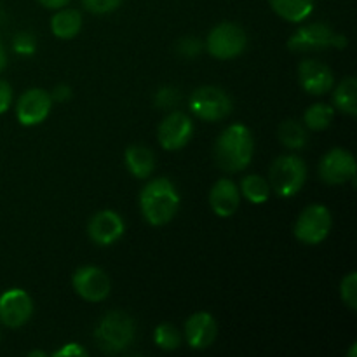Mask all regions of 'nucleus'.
Segmentation results:
<instances>
[{"instance_id":"f257e3e1","label":"nucleus","mask_w":357,"mask_h":357,"mask_svg":"<svg viewBox=\"0 0 357 357\" xmlns=\"http://www.w3.org/2000/svg\"><path fill=\"white\" fill-rule=\"evenodd\" d=\"M255 138L244 124H232L218 136L215 143V160L220 169L239 173L253 160Z\"/></svg>"},{"instance_id":"f03ea898","label":"nucleus","mask_w":357,"mask_h":357,"mask_svg":"<svg viewBox=\"0 0 357 357\" xmlns=\"http://www.w3.org/2000/svg\"><path fill=\"white\" fill-rule=\"evenodd\" d=\"M180 208V194L173 181L155 178L143 187L139 194V209L152 227L167 225L176 216Z\"/></svg>"},{"instance_id":"7ed1b4c3","label":"nucleus","mask_w":357,"mask_h":357,"mask_svg":"<svg viewBox=\"0 0 357 357\" xmlns=\"http://www.w3.org/2000/svg\"><path fill=\"white\" fill-rule=\"evenodd\" d=\"M136 326L131 316L122 310L105 314L94 330V340L105 354H117L128 349L135 340Z\"/></svg>"},{"instance_id":"20e7f679","label":"nucleus","mask_w":357,"mask_h":357,"mask_svg":"<svg viewBox=\"0 0 357 357\" xmlns=\"http://www.w3.org/2000/svg\"><path fill=\"white\" fill-rule=\"evenodd\" d=\"M307 181V164L298 155H281L272 162L268 171V185L275 195L282 199L293 197Z\"/></svg>"},{"instance_id":"39448f33","label":"nucleus","mask_w":357,"mask_h":357,"mask_svg":"<svg viewBox=\"0 0 357 357\" xmlns=\"http://www.w3.org/2000/svg\"><path fill=\"white\" fill-rule=\"evenodd\" d=\"M345 45H347V37L337 33L333 28L324 23L305 24L298 28L288 40V49L293 52H312L328 47L344 49Z\"/></svg>"},{"instance_id":"423d86ee","label":"nucleus","mask_w":357,"mask_h":357,"mask_svg":"<svg viewBox=\"0 0 357 357\" xmlns=\"http://www.w3.org/2000/svg\"><path fill=\"white\" fill-rule=\"evenodd\" d=\"M234 110V103L222 87L202 86L190 96V112L197 119L206 122H218L229 117Z\"/></svg>"},{"instance_id":"0eeeda50","label":"nucleus","mask_w":357,"mask_h":357,"mask_svg":"<svg viewBox=\"0 0 357 357\" xmlns=\"http://www.w3.org/2000/svg\"><path fill=\"white\" fill-rule=\"evenodd\" d=\"M331 225H333V220H331L330 209L323 204H310L300 213L293 232H295L296 241L302 244L317 246L330 236Z\"/></svg>"},{"instance_id":"6e6552de","label":"nucleus","mask_w":357,"mask_h":357,"mask_svg":"<svg viewBox=\"0 0 357 357\" xmlns=\"http://www.w3.org/2000/svg\"><path fill=\"white\" fill-rule=\"evenodd\" d=\"M248 45L246 31L236 23H220L209 31L206 49L216 59H234L244 52Z\"/></svg>"},{"instance_id":"1a4fd4ad","label":"nucleus","mask_w":357,"mask_h":357,"mask_svg":"<svg viewBox=\"0 0 357 357\" xmlns=\"http://www.w3.org/2000/svg\"><path fill=\"white\" fill-rule=\"evenodd\" d=\"M73 291L82 300L91 303H100L110 295L112 282L107 272L94 265H84L77 268L72 278Z\"/></svg>"},{"instance_id":"9d476101","label":"nucleus","mask_w":357,"mask_h":357,"mask_svg":"<svg viewBox=\"0 0 357 357\" xmlns=\"http://www.w3.org/2000/svg\"><path fill=\"white\" fill-rule=\"evenodd\" d=\"M33 314V300L24 289L10 288L0 295V323L16 330L24 326Z\"/></svg>"},{"instance_id":"9b49d317","label":"nucleus","mask_w":357,"mask_h":357,"mask_svg":"<svg viewBox=\"0 0 357 357\" xmlns=\"http://www.w3.org/2000/svg\"><path fill=\"white\" fill-rule=\"evenodd\" d=\"M194 135V122L183 112H171L159 126L157 139L167 152L185 149Z\"/></svg>"},{"instance_id":"f8f14e48","label":"nucleus","mask_w":357,"mask_h":357,"mask_svg":"<svg viewBox=\"0 0 357 357\" xmlns=\"http://www.w3.org/2000/svg\"><path fill=\"white\" fill-rule=\"evenodd\" d=\"M52 108L51 94L40 87H33L23 93L16 105L17 122L24 128H33L42 124L49 117Z\"/></svg>"},{"instance_id":"ddd939ff","label":"nucleus","mask_w":357,"mask_h":357,"mask_svg":"<svg viewBox=\"0 0 357 357\" xmlns=\"http://www.w3.org/2000/svg\"><path fill=\"white\" fill-rule=\"evenodd\" d=\"M319 176L328 185H344L347 181H354V155L345 149L330 150L319 162Z\"/></svg>"},{"instance_id":"4468645a","label":"nucleus","mask_w":357,"mask_h":357,"mask_svg":"<svg viewBox=\"0 0 357 357\" xmlns=\"http://www.w3.org/2000/svg\"><path fill=\"white\" fill-rule=\"evenodd\" d=\"M124 220L119 213L112 211V209H103V211L96 213L87 225L89 239L98 246H112L124 236Z\"/></svg>"},{"instance_id":"2eb2a0df","label":"nucleus","mask_w":357,"mask_h":357,"mask_svg":"<svg viewBox=\"0 0 357 357\" xmlns=\"http://www.w3.org/2000/svg\"><path fill=\"white\" fill-rule=\"evenodd\" d=\"M300 86L312 96H323L333 89L335 77L330 66L316 59H303L298 66Z\"/></svg>"},{"instance_id":"dca6fc26","label":"nucleus","mask_w":357,"mask_h":357,"mask_svg":"<svg viewBox=\"0 0 357 357\" xmlns=\"http://www.w3.org/2000/svg\"><path fill=\"white\" fill-rule=\"evenodd\" d=\"M218 337V324L209 312H195L185 323V338L187 344L195 351H204L211 347Z\"/></svg>"},{"instance_id":"f3484780","label":"nucleus","mask_w":357,"mask_h":357,"mask_svg":"<svg viewBox=\"0 0 357 357\" xmlns=\"http://www.w3.org/2000/svg\"><path fill=\"white\" fill-rule=\"evenodd\" d=\"M241 190L229 178H222L209 192V206L220 218H230L239 209Z\"/></svg>"},{"instance_id":"a211bd4d","label":"nucleus","mask_w":357,"mask_h":357,"mask_svg":"<svg viewBox=\"0 0 357 357\" xmlns=\"http://www.w3.org/2000/svg\"><path fill=\"white\" fill-rule=\"evenodd\" d=\"M124 160L129 173L135 178H138V180H145L155 169V155L145 145L128 146L124 153Z\"/></svg>"},{"instance_id":"6ab92c4d","label":"nucleus","mask_w":357,"mask_h":357,"mask_svg":"<svg viewBox=\"0 0 357 357\" xmlns=\"http://www.w3.org/2000/svg\"><path fill=\"white\" fill-rule=\"evenodd\" d=\"M82 30V14L75 9H58L51 20V31L59 40H72Z\"/></svg>"},{"instance_id":"aec40b11","label":"nucleus","mask_w":357,"mask_h":357,"mask_svg":"<svg viewBox=\"0 0 357 357\" xmlns=\"http://www.w3.org/2000/svg\"><path fill=\"white\" fill-rule=\"evenodd\" d=\"M271 9L289 23H302L314 13V0H268Z\"/></svg>"},{"instance_id":"412c9836","label":"nucleus","mask_w":357,"mask_h":357,"mask_svg":"<svg viewBox=\"0 0 357 357\" xmlns=\"http://www.w3.org/2000/svg\"><path fill=\"white\" fill-rule=\"evenodd\" d=\"M333 107L347 115L357 114V80L349 75L342 80L333 93Z\"/></svg>"},{"instance_id":"4be33fe9","label":"nucleus","mask_w":357,"mask_h":357,"mask_svg":"<svg viewBox=\"0 0 357 357\" xmlns=\"http://www.w3.org/2000/svg\"><path fill=\"white\" fill-rule=\"evenodd\" d=\"M278 136L279 142L289 150H302L305 149L307 143H309V135H307L305 126L300 124L295 119L282 121L278 129Z\"/></svg>"},{"instance_id":"5701e85b","label":"nucleus","mask_w":357,"mask_h":357,"mask_svg":"<svg viewBox=\"0 0 357 357\" xmlns=\"http://www.w3.org/2000/svg\"><path fill=\"white\" fill-rule=\"evenodd\" d=\"M241 192L251 204H265L271 199L272 188L265 178L258 174H248L241 181Z\"/></svg>"},{"instance_id":"b1692460","label":"nucleus","mask_w":357,"mask_h":357,"mask_svg":"<svg viewBox=\"0 0 357 357\" xmlns=\"http://www.w3.org/2000/svg\"><path fill=\"white\" fill-rule=\"evenodd\" d=\"M335 117V108L330 105L316 103L310 105L303 114V126L310 131H324L331 126Z\"/></svg>"},{"instance_id":"393cba45","label":"nucleus","mask_w":357,"mask_h":357,"mask_svg":"<svg viewBox=\"0 0 357 357\" xmlns=\"http://www.w3.org/2000/svg\"><path fill=\"white\" fill-rule=\"evenodd\" d=\"M153 342L162 351H176L181 345V335L173 324L162 323L153 331Z\"/></svg>"},{"instance_id":"a878e982","label":"nucleus","mask_w":357,"mask_h":357,"mask_svg":"<svg viewBox=\"0 0 357 357\" xmlns=\"http://www.w3.org/2000/svg\"><path fill=\"white\" fill-rule=\"evenodd\" d=\"M340 298L351 310L357 309V274L349 272L340 282Z\"/></svg>"},{"instance_id":"bb28decb","label":"nucleus","mask_w":357,"mask_h":357,"mask_svg":"<svg viewBox=\"0 0 357 357\" xmlns=\"http://www.w3.org/2000/svg\"><path fill=\"white\" fill-rule=\"evenodd\" d=\"M13 51L20 56H33L37 51V40L30 31H21L13 38Z\"/></svg>"},{"instance_id":"cd10ccee","label":"nucleus","mask_w":357,"mask_h":357,"mask_svg":"<svg viewBox=\"0 0 357 357\" xmlns=\"http://www.w3.org/2000/svg\"><path fill=\"white\" fill-rule=\"evenodd\" d=\"M202 49H204V44L199 37H183L176 44V52L183 58H195L201 54Z\"/></svg>"},{"instance_id":"c85d7f7f","label":"nucleus","mask_w":357,"mask_h":357,"mask_svg":"<svg viewBox=\"0 0 357 357\" xmlns=\"http://www.w3.org/2000/svg\"><path fill=\"white\" fill-rule=\"evenodd\" d=\"M178 101H180V91L174 89V87H171V86L160 87V89L155 93V98H153V103H155V107L162 108V110L173 108Z\"/></svg>"},{"instance_id":"c756f323","label":"nucleus","mask_w":357,"mask_h":357,"mask_svg":"<svg viewBox=\"0 0 357 357\" xmlns=\"http://www.w3.org/2000/svg\"><path fill=\"white\" fill-rule=\"evenodd\" d=\"M121 3L122 0H82L84 9L89 10V13L93 14L114 13Z\"/></svg>"},{"instance_id":"7c9ffc66","label":"nucleus","mask_w":357,"mask_h":357,"mask_svg":"<svg viewBox=\"0 0 357 357\" xmlns=\"http://www.w3.org/2000/svg\"><path fill=\"white\" fill-rule=\"evenodd\" d=\"M86 356H87L86 349L79 344H73V342H70V344L63 345L61 349L52 352V357H86Z\"/></svg>"},{"instance_id":"2f4dec72","label":"nucleus","mask_w":357,"mask_h":357,"mask_svg":"<svg viewBox=\"0 0 357 357\" xmlns=\"http://www.w3.org/2000/svg\"><path fill=\"white\" fill-rule=\"evenodd\" d=\"M10 103H13V87L6 80H0V115L9 110Z\"/></svg>"},{"instance_id":"473e14b6","label":"nucleus","mask_w":357,"mask_h":357,"mask_svg":"<svg viewBox=\"0 0 357 357\" xmlns=\"http://www.w3.org/2000/svg\"><path fill=\"white\" fill-rule=\"evenodd\" d=\"M51 94L52 101H58V103H65V101H68L70 98H72V87L68 86V84H59V86H56L54 89H52Z\"/></svg>"},{"instance_id":"72a5a7b5","label":"nucleus","mask_w":357,"mask_h":357,"mask_svg":"<svg viewBox=\"0 0 357 357\" xmlns=\"http://www.w3.org/2000/svg\"><path fill=\"white\" fill-rule=\"evenodd\" d=\"M40 6H44L45 9H63V7H66L70 3V0H37Z\"/></svg>"},{"instance_id":"f704fd0d","label":"nucleus","mask_w":357,"mask_h":357,"mask_svg":"<svg viewBox=\"0 0 357 357\" xmlns=\"http://www.w3.org/2000/svg\"><path fill=\"white\" fill-rule=\"evenodd\" d=\"M6 65H7V52H6V47H3L2 40H0V73L6 70Z\"/></svg>"},{"instance_id":"c9c22d12","label":"nucleus","mask_w":357,"mask_h":357,"mask_svg":"<svg viewBox=\"0 0 357 357\" xmlns=\"http://www.w3.org/2000/svg\"><path fill=\"white\" fill-rule=\"evenodd\" d=\"M30 357H35V356H40V357H45V352H40V351H31L30 354H28Z\"/></svg>"}]
</instances>
